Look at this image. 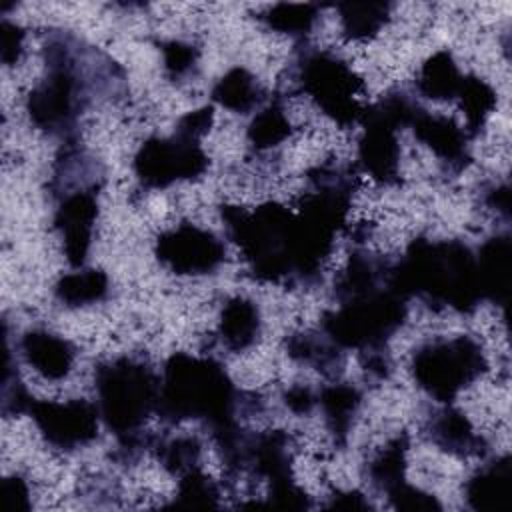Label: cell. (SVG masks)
Listing matches in <instances>:
<instances>
[{"label":"cell","mask_w":512,"mask_h":512,"mask_svg":"<svg viewBox=\"0 0 512 512\" xmlns=\"http://www.w3.org/2000/svg\"><path fill=\"white\" fill-rule=\"evenodd\" d=\"M104 184V168L92 158L86 150H82L76 140L64 142L60 150L54 172L50 180V192L58 200L64 194L74 190H100Z\"/></svg>","instance_id":"18"},{"label":"cell","mask_w":512,"mask_h":512,"mask_svg":"<svg viewBox=\"0 0 512 512\" xmlns=\"http://www.w3.org/2000/svg\"><path fill=\"white\" fill-rule=\"evenodd\" d=\"M98 218V190H74L58 198L54 228L72 268H84Z\"/></svg>","instance_id":"13"},{"label":"cell","mask_w":512,"mask_h":512,"mask_svg":"<svg viewBox=\"0 0 512 512\" xmlns=\"http://www.w3.org/2000/svg\"><path fill=\"white\" fill-rule=\"evenodd\" d=\"M420 104L404 90H390L362 114V136L358 140V168L374 182L394 186L400 182L398 130L412 126Z\"/></svg>","instance_id":"9"},{"label":"cell","mask_w":512,"mask_h":512,"mask_svg":"<svg viewBox=\"0 0 512 512\" xmlns=\"http://www.w3.org/2000/svg\"><path fill=\"white\" fill-rule=\"evenodd\" d=\"M388 2H340L336 10L340 14V26L346 40H372L390 20Z\"/></svg>","instance_id":"26"},{"label":"cell","mask_w":512,"mask_h":512,"mask_svg":"<svg viewBox=\"0 0 512 512\" xmlns=\"http://www.w3.org/2000/svg\"><path fill=\"white\" fill-rule=\"evenodd\" d=\"M292 82L338 126L362 120L366 106L360 102L364 80L336 54L302 46L292 64Z\"/></svg>","instance_id":"7"},{"label":"cell","mask_w":512,"mask_h":512,"mask_svg":"<svg viewBox=\"0 0 512 512\" xmlns=\"http://www.w3.org/2000/svg\"><path fill=\"white\" fill-rule=\"evenodd\" d=\"M110 280L100 268H78L76 272L64 274L54 284V298L68 306L80 308L102 302L108 296Z\"/></svg>","instance_id":"25"},{"label":"cell","mask_w":512,"mask_h":512,"mask_svg":"<svg viewBox=\"0 0 512 512\" xmlns=\"http://www.w3.org/2000/svg\"><path fill=\"white\" fill-rule=\"evenodd\" d=\"M2 490H4V500H6V510L28 512L32 508L30 488L22 476H18V474L8 476L2 484Z\"/></svg>","instance_id":"39"},{"label":"cell","mask_w":512,"mask_h":512,"mask_svg":"<svg viewBox=\"0 0 512 512\" xmlns=\"http://www.w3.org/2000/svg\"><path fill=\"white\" fill-rule=\"evenodd\" d=\"M406 302L388 282L338 300V310L324 312L320 330L342 350L386 348L388 340L406 320Z\"/></svg>","instance_id":"6"},{"label":"cell","mask_w":512,"mask_h":512,"mask_svg":"<svg viewBox=\"0 0 512 512\" xmlns=\"http://www.w3.org/2000/svg\"><path fill=\"white\" fill-rule=\"evenodd\" d=\"M154 254L172 274L204 276L212 274L224 262L226 246L212 230L180 222L156 236Z\"/></svg>","instance_id":"11"},{"label":"cell","mask_w":512,"mask_h":512,"mask_svg":"<svg viewBox=\"0 0 512 512\" xmlns=\"http://www.w3.org/2000/svg\"><path fill=\"white\" fill-rule=\"evenodd\" d=\"M202 444L196 436H178L172 440H160L156 444V456L160 464L174 476L198 468Z\"/></svg>","instance_id":"32"},{"label":"cell","mask_w":512,"mask_h":512,"mask_svg":"<svg viewBox=\"0 0 512 512\" xmlns=\"http://www.w3.org/2000/svg\"><path fill=\"white\" fill-rule=\"evenodd\" d=\"M238 400L240 392L218 360L174 352L164 364L156 414L166 424L200 420L214 430L236 418Z\"/></svg>","instance_id":"4"},{"label":"cell","mask_w":512,"mask_h":512,"mask_svg":"<svg viewBox=\"0 0 512 512\" xmlns=\"http://www.w3.org/2000/svg\"><path fill=\"white\" fill-rule=\"evenodd\" d=\"M358 362L368 376L374 380H386L392 372V358L388 348H370L358 352Z\"/></svg>","instance_id":"38"},{"label":"cell","mask_w":512,"mask_h":512,"mask_svg":"<svg viewBox=\"0 0 512 512\" xmlns=\"http://www.w3.org/2000/svg\"><path fill=\"white\" fill-rule=\"evenodd\" d=\"M476 254V274L482 300L506 306L512 280V238L508 232L490 236Z\"/></svg>","instance_id":"16"},{"label":"cell","mask_w":512,"mask_h":512,"mask_svg":"<svg viewBox=\"0 0 512 512\" xmlns=\"http://www.w3.org/2000/svg\"><path fill=\"white\" fill-rule=\"evenodd\" d=\"M162 56H164V70L170 80H182L192 74V70L198 66L200 50L192 44L180 42V40H168L160 44Z\"/></svg>","instance_id":"34"},{"label":"cell","mask_w":512,"mask_h":512,"mask_svg":"<svg viewBox=\"0 0 512 512\" xmlns=\"http://www.w3.org/2000/svg\"><path fill=\"white\" fill-rule=\"evenodd\" d=\"M456 98L460 100V108L466 118L464 132L472 140L480 136V132L486 128L490 114L496 108V90L486 80L474 74H464Z\"/></svg>","instance_id":"27"},{"label":"cell","mask_w":512,"mask_h":512,"mask_svg":"<svg viewBox=\"0 0 512 512\" xmlns=\"http://www.w3.org/2000/svg\"><path fill=\"white\" fill-rule=\"evenodd\" d=\"M462 76L452 52L438 50L422 64L416 78V90L428 100L450 102L458 96Z\"/></svg>","instance_id":"23"},{"label":"cell","mask_w":512,"mask_h":512,"mask_svg":"<svg viewBox=\"0 0 512 512\" xmlns=\"http://www.w3.org/2000/svg\"><path fill=\"white\" fill-rule=\"evenodd\" d=\"M210 166L200 140L180 134L168 138L150 136L136 150L132 168L144 188H168L174 182L198 180Z\"/></svg>","instance_id":"10"},{"label":"cell","mask_w":512,"mask_h":512,"mask_svg":"<svg viewBox=\"0 0 512 512\" xmlns=\"http://www.w3.org/2000/svg\"><path fill=\"white\" fill-rule=\"evenodd\" d=\"M262 330L260 308L246 296L230 298L220 312L218 336L232 352H242L258 342Z\"/></svg>","instance_id":"21"},{"label":"cell","mask_w":512,"mask_h":512,"mask_svg":"<svg viewBox=\"0 0 512 512\" xmlns=\"http://www.w3.org/2000/svg\"><path fill=\"white\" fill-rule=\"evenodd\" d=\"M282 400L290 412L304 416V414H310L312 408L318 404V394H314V390L310 386L296 384V386H290L282 394Z\"/></svg>","instance_id":"40"},{"label":"cell","mask_w":512,"mask_h":512,"mask_svg":"<svg viewBox=\"0 0 512 512\" xmlns=\"http://www.w3.org/2000/svg\"><path fill=\"white\" fill-rule=\"evenodd\" d=\"M292 134V124L280 104L274 98L268 106H264L248 124L246 138L254 150H270L282 144Z\"/></svg>","instance_id":"29"},{"label":"cell","mask_w":512,"mask_h":512,"mask_svg":"<svg viewBox=\"0 0 512 512\" xmlns=\"http://www.w3.org/2000/svg\"><path fill=\"white\" fill-rule=\"evenodd\" d=\"M484 204L502 214L506 222H510V188L506 184H492L484 192Z\"/></svg>","instance_id":"42"},{"label":"cell","mask_w":512,"mask_h":512,"mask_svg":"<svg viewBox=\"0 0 512 512\" xmlns=\"http://www.w3.org/2000/svg\"><path fill=\"white\" fill-rule=\"evenodd\" d=\"M406 452L408 434L400 432L368 462V480L378 492L390 494L396 486L406 482Z\"/></svg>","instance_id":"28"},{"label":"cell","mask_w":512,"mask_h":512,"mask_svg":"<svg viewBox=\"0 0 512 512\" xmlns=\"http://www.w3.org/2000/svg\"><path fill=\"white\" fill-rule=\"evenodd\" d=\"M318 404L324 412V422L334 444L344 448L362 404V392L354 384L334 380V384H328L320 390Z\"/></svg>","instance_id":"22"},{"label":"cell","mask_w":512,"mask_h":512,"mask_svg":"<svg viewBox=\"0 0 512 512\" xmlns=\"http://www.w3.org/2000/svg\"><path fill=\"white\" fill-rule=\"evenodd\" d=\"M466 502L476 512L506 510L512 496V460L508 454L484 464L464 488Z\"/></svg>","instance_id":"19"},{"label":"cell","mask_w":512,"mask_h":512,"mask_svg":"<svg viewBox=\"0 0 512 512\" xmlns=\"http://www.w3.org/2000/svg\"><path fill=\"white\" fill-rule=\"evenodd\" d=\"M28 416L34 420L42 438L64 452L78 450L98 436V406L84 400H32Z\"/></svg>","instance_id":"12"},{"label":"cell","mask_w":512,"mask_h":512,"mask_svg":"<svg viewBox=\"0 0 512 512\" xmlns=\"http://www.w3.org/2000/svg\"><path fill=\"white\" fill-rule=\"evenodd\" d=\"M266 98V90L242 66L230 68L212 88V100L236 114H248L258 108Z\"/></svg>","instance_id":"24"},{"label":"cell","mask_w":512,"mask_h":512,"mask_svg":"<svg viewBox=\"0 0 512 512\" xmlns=\"http://www.w3.org/2000/svg\"><path fill=\"white\" fill-rule=\"evenodd\" d=\"M26 32L16 22L2 18L0 20V58L4 66H14L22 56V44H24Z\"/></svg>","instance_id":"37"},{"label":"cell","mask_w":512,"mask_h":512,"mask_svg":"<svg viewBox=\"0 0 512 512\" xmlns=\"http://www.w3.org/2000/svg\"><path fill=\"white\" fill-rule=\"evenodd\" d=\"M220 216L256 280L288 288L312 286L320 280L336 234L278 202H264L254 210L222 204Z\"/></svg>","instance_id":"1"},{"label":"cell","mask_w":512,"mask_h":512,"mask_svg":"<svg viewBox=\"0 0 512 512\" xmlns=\"http://www.w3.org/2000/svg\"><path fill=\"white\" fill-rule=\"evenodd\" d=\"M34 396H30V392L26 390V386L22 384L18 370L12 362V352L10 346L6 342L4 348V370H2V398H0V410L6 418L10 416H20V414H28L30 404H32Z\"/></svg>","instance_id":"33"},{"label":"cell","mask_w":512,"mask_h":512,"mask_svg":"<svg viewBox=\"0 0 512 512\" xmlns=\"http://www.w3.org/2000/svg\"><path fill=\"white\" fill-rule=\"evenodd\" d=\"M320 16V6L306 2V4H288V2H278L270 6L262 18V22L280 34H288L292 38L302 40L312 26L316 24Z\"/></svg>","instance_id":"30"},{"label":"cell","mask_w":512,"mask_h":512,"mask_svg":"<svg viewBox=\"0 0 512 512\" xmlns=\"http://www.w3.org/2000/svg\"><path fill=\"white\" fill-rule=\"evenodd\" d=\"M328 508H334V510H372V504L358 490H336L330 496Z\"/></svg>","instance_id":"41"},{"label":"cell","mask_w":512,"mask_h":512,"mask_svg":"<svg viewBox=\"0 0 512 512\" xmlns=\"http://www.w3.org/2000/svg\"><path fill=\"white\" fill-rule=\"evenodd\" d=\"M426 434L436 448L456 458H484L488 454L484 436L474 430L464 412L450 404L428 418Z\"/></svg>","instance_id":"15"},{"label":"cell","mask_w":512,"mask_h":512,"mask_svg":"<svg viewBox=\"0 0 512 512\" xmlns=\"http://www.w3.org/2000/svg\"><path fill=\"white\" fill-rule=\"evenodd\" d=\"M392 508L396 510H410V512H432V510H442L440 500L434 494H428L408 482H402L400 486H396L390 494H386Z\"/></svg>","instance_id":"35"},{"label":"cell","mask_w":512,"mask_h":512,"mask_svg":"<svg viewBox=\"0 0 512 512\" xmlns=\"http://www.w3.org/2000/svg\"><path fill=\"white\" fill-rule=\"evenodd\" d=\"M410 128L416 140L428 146L448 172L460 174L472 162L468 146L470 138L454 122V118L444 114H432L420 108Z\"/></svg>","instance_id":"14"},{"label":"cell","mask_w":512,"mask_h":512,"mask_svg":"<svg viewBox=\"0 0 512 512\" xmlns=\"http://www.w3.org/2000/svg\"><path fill=\"white\" fill-rule=\"evenodd\" d=\"M390 282L406 300L416 296L434 310L470 314L482 300L476 254L460 240H412L392 264Z\"/></svg>","instance_id":"3"},{"label":"cell","mask_w":512,"mask_h":512,"mask_svg":"<svg viewBox=\"0 0 512 512\" xmlns=\"http://www.w3.org/2000/svg\"><path fill=\"white\" fill-rule=\"evenodd\" d=\"M284 350L290 360L312 366L328 380H338L346 366V356L324 332L306 330L286 336Z\"/></svg>","instance_id":"20"},{"label":"cell","mask_w":512,"mask_h":512,"mask_svg":"<svg viewBox=\"0 0 512 512\" xmlns=\"http://www.w3.org/2000/svg\"><path fill=\"white\" fill-rule=\"evenodd\" d=\"M94 388L102 424L116 436L118 452L126 460H134L154 440L150 434H142V426L156 412L160 378L150 364L118 356L96 366Z\"/></svg>","instance_id":"5"},{"label":"cell","mask_w":512,"mask_h":512,"mask_svg":"<svg viewBox=\"0 0 512 512\" xmlns=\"http://www.w3.org/2000/svg\"><path fill=\"white\" fill-rule=\"evenodd\" d=\"M46 76L28 92L26 112L42 132L76 140L78 118L96 96L124 80L122 68L104 52L68 32H54L44 46Z\"/></svg>","instance_id":"2"},{"label":"cell","mask_w":512,"mask_h":512,"mask_svg":"<svg viewBox=\"0 0 512 512\" xmlns=\"http://www.w3.org/2000/svg\"><path fill=\"white\" fill-rule=\"evenodd\" d=\"M220 490L216 482L200 468H192L180 476L178 494L170 508H218Z\"/></svg>","instance_id":"31"},{"label":"cell","mask_w":512,"mask_h":512,"mask_svg":"<svg viewBox=\"0 0 512 512\" xmlns=\"http://www.w3.org/2000/svg\"><path fill=\"white\" fill-rule=\"evenodd\" d=\"M18 346L24 360L46 380L66 378L76 358V350L72 342H68L66 338L54 332L40 330V328H32L24 332Z\"/></svg>","instance_id":"17"},{"label":"cell","mask_w":512,"mask_h":512,"mask_svg":"<svg viewBox=\"0 0 512 512\" xmlns=\"http://www.w3.org/2000/svg\"><path fill=\"white\" fill-rule=\"evenodd\" d=\"M488 370L486 354L468 334L434 338L418 346L410 358L414 382L434 400L450 404L464 388Z\"/></svg>","instance_id":"8"},{"label":"cell","mask_w":512,"mask_h":512,"mask_svg":"<svg viewBox=\"0 0 512 512\" xmlns=\"http://www.w3.org/2000/svg\"><path fill=\"white\" fill-rule=\"evenodd\" d=\"M212 124H214V108L202 106V108L190 110L178 118L176 134L192 138V140H200L210 132Z\"/></svg>","instance_id":"36"}]
</instances>
